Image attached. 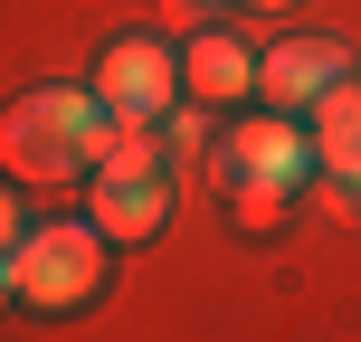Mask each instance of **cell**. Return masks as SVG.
<instances>
[{"label":"cell","mask_w":361,"mask_h":342,"mask_svg":"<svg viewBox=\"0 0 361 342\" xmlns=\"http://www.w3.org/2000/svg\"><path fill=\"white\" fill-rule=\"evenodd\" d=\"M105 133L114 114L95 105V86H29L10 114H0V171L48 190V181H76L105 162Z\"/></svg>","instance_id":"obj_1"},{"label":"cell","mask_w":361,"mask_h":342,"mask_svg":"<svg viewBox=\"0 0 361 342\" xmlns=\"http://www.w3.org/2000/svg\"><path fill=\"white\" fill-rule=\"evenodd\" d=\"M10 286L29 314H76L105 295V228L95 219H48L10 248Z\"/></svg>","instance_id":"obj_2"},{"label":"cell","mask_w":361,"mask_h":342,"mask_svg":"<svg viewBox=\"0 0 361 342\" xmlns=\"http://www.w3.org/2000/svg\"><path fill=\"white\" fill-rule=\"evenodd\" d=\"M180 95V57L162 38H114L105 67H95V105L114 114V124H162Z\"/></svg>","instance_id":"obj_3"},{"label":"cell","mask_w":361,"mask_h":342,"mask_svg":"<svg viewBox=\"0 0 361 342\" xmlns=\"http://www.w3.org/2000/svg\"><path fill=\"white\" fill-rule=\"evenodd\" d=\"M200 171H209L219 190H228V181H276V190H305V181H314V143L286 124V114H267V124H247V133H219Z\"/></svg>","instance_id":"obj_4"},{"label":"cell","mask_w":361,"mask_h":342,"mask_svg":"<svg viewBox=\"0 0 361 342\" xmlns=\"http://www.w3.org/2000/svg\"><path fill=\"white\" fill-rule=\"evenodd\" d=\"M333 76H352V48H343V38H286V48L257 57V105H267V114H305Z\"/></svg>","instance_id":"obj_5"},{"label":"cell","mask_w":361,"mask_h":342,"mask_svg":"<svg viewBox=\"0 0 361 342\" xmlns=\"http://www.w3.org/2000/svg\"><path fill=\"white\" fill-rule=\"evenodd\" d=\"M305 143H314V171H361V76H333L305 105Z\"/></svg>","instance_id":"obj_6"},{"label":"cell","mask_w":361,"mask_h":342,"mask_svg":"<svg viewBox=\"0 0 361 342\" xmlns=\"http://www.w3.org/2000/svg\"><path fill=\"white\" fill-rule=\"evenodd\" d=\"M171 190H180V181H95V228H105V248H143V238H162Z\"/></svg>","instance_id":"obj_7"},{"label":"cell","mask_w":361,"mask_h":342,"mask_svg":"<svg viewBox=\"0 0 361 342\" xmlns=\"http://www.w3.org/2000/svg\"><path fill=\"white\" fill-rule=\"evenodd\" d=\"M180 86L200 105H238V95H257V48H238L228 29H200L190 57H180Z\"/></svg>","instance_id":"obj_8"},{"label":"cell","mask_w":361,"mask_h":342,"mask_svg":"<svg viewBox=\"0 0 361 342\" xmlns=\"http://www.w3.org/2000/svg\"><path fill=\"white\" fill-rule=\"evenodd\" d=\"M95 181H180V171H171L162 124H114V133H105V162H95Z\"/></svg>","instance_id":"obj_9"},{"label":"cell","mask_w":361,"mask_h":342,"mask_svg":"<svg viewBox=\"0 0 361 342\" xmlns=\"http://www.w3.org/2000/svg\"><path fill=\"white\" fill-rule=\"evenodd\" d=\"M219 200H228V219H238V228H276V219L295 209V190H276V181H228Z\"/></svg>","instance_id":"obj_10"},{"label":"cell","mask_w":361,"mask_h":342,"mask_svg":"<svg viewBox=\"0 0 361 342\" xmlns=\"http://www.w3.org/2000/svg\"><path fill=\"white\" fill-rule=\"evenodd\" d=\"M162 143H171V171H200V162H209V114H180V124H162Z\"/></svg>","instance_id":"obj_11"},{"label":"cell","mask_w":361,"mask_h":342,"mask_svg":"<svg viewBox=\"0 0 361 342\" xmlns=\"http://www.w3.org/2000/svg\"><path fill=\"white\" fill-rule=\"evenodd\" d=\"M324 200H333V219L361 228V171H324Z\"/></svg>","instance_id":"obj_12"},{"label":"cell","mask_w":361,"mask_h":342,"mask_svg":"<svg viewBox=\"0 0 361 342\" xmlns=\"http://www.w3.org/2000/svg\"><path fill=\"white\" fill-rule=\"evenodd\" d=\"M19 238H29V209H19V190H10V181H0V257H10Z\"/></svg>","instance_id":"obj_13"},{"label":"cell","mask_w":361,"mask_h":342,"mask_svg":"<svg viewBox=\"0 0 361 342\" xmlns=\"http://www.w3.org/2000/svg\"><path fill=\"white\" fill-rule=\"evenodd\" d=\"M209 10H219V0H162V19H171V29H190V38L209 29Z\"/></svg>","instance_id":"obj_14"},{"label":"cell","mask_w":361,"mask_h":342,"mask_svg":"<svg viewBox=\"0 0 361 342\" xmlns=\"http://www.w3.org/2000/svg\"><path fill=\"white\" fill-rule=\"evenodd\" d=\"M19 305V286H10V257H0V314H10Z\"/></svg>","instance_id":"obj_15"},{"label":"cell","mask_w":361,"mask_h":342,"mask_svg":"<svg viewBox=\"0 0 361 342\" xmlns=\"http://www.w3.org/2000/svg\"><path fill=\"white\" fill-rule=\"evenodd\" d=\"M257 10H286V0H257Z\"/></svg>","instance_id":"obj_16"},{"label":"cell","mask_w":361,"mask_h":342,"mask_svg":"<svg viewBox=\"0 0 361 342\" xmlns=\"http://www.w3.org/2000/svg\"><path fill=\"white\" fill-rule=\"evenodd\" d=\"M247 10H257V0H247Z\"/></svg>","instance_id":"obj_17"}]
</instances>
